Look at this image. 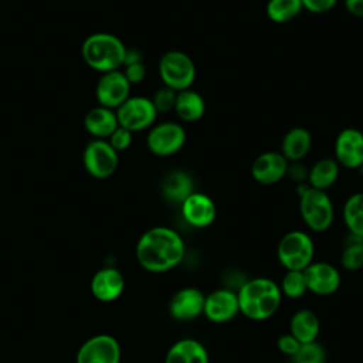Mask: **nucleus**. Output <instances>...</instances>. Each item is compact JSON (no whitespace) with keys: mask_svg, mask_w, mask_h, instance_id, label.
<instances>
[{"mask_svg":"<svg viewBox=\"0 0 363 363\" xmlns=\"http://www.w3.org/2000/svg\"><path fill=\"white\" fill-rule=\"evenodd\" d=\"M345 9L354 17H363V0H345Z\"/></svg>","mask_w":363,"mask_h":363,"instance_id":"36","label":"nucleus"},{"mask_svg":"<svg viewBox=\"0 0 363 363\" xmlns=\"http://www.w3.org/2000/svg\"><path fill=\"white\" fill-rule=\"evenodd\" d=\"M240 312L238 298L230 289L213 291L204 299L203 313L216 323H224L231 320Z\"/></svg>","mask_w":363,"mask_h":363,"instance_id":"16","label":"nucleus"},{"mask_svg":"<svg viewBox=\"0 0 363 363\" xmlns=\"http://www.w3.org/2000/svg\"><path fill=\"white\" fill-rule=\"evenodd\" d=\"M292 362L294 363H323L325 350L315 340L309 343H302L298 352L292 356Z\"/></svg>","mask_w":363,"mask_h":363,"instance_id":"30","label":"nucleus"},{"mask_svg":"<svg viewBox=\"0 0 363 363\" xmlns=\"http://www.w3.org/2000/svg\"><path fill=\"white\" fill-rule=\"evenodd\" d=\"M302 10L301 0H268L265 7L267 17L277 24L294 20Z\"/></svg>","mask_w":363,"mask_h":363,"instance_id":"27","label":"nucleus"},{"mask_svg":"<svg viewBox=\"0 0 363 363\" xmlns=\"http://www.w3.org/2000/svg\"><path fill=\"white\" fill-rule=\"evenodd\" d=\"M135 62H142L140 51L135 50V48H126L123 65H129V64H135Z\"/></svg>","mask_w":363,"mask_h":363,"instance_id":"37","label":"nucleus"},{"mask_svg":"<svg viewBox=\"0 0 363 363\" xmlns=\"http://www.w3.org/2000/svg\"><path fill=\"white\" fill-rule=\"evenodd\" d=\"M343 221L350 234L363 237V191L347 197L343 206Z\"/></svg>","mask_w":363,"mask_h":363,"instance_id":"26","label":"nucleus"},{"mask_svg":"<svg viewBox=\"0 0 363 363\" xmlns=\"http://www.w3.org/2000/svg\"><path fill=\"white\" fill-rule=\"evenodd\" d=\"M311 146H312L311 132L302 126H295L285 133L281 143V153L288 162L296 163L309 153Z\"/></svg>","mask_w":363,"mask_h":363,"instance_id":"20","label":"nucleus"},{"mask_svg":"<svg viewBox=\"0 0 363 363\" xmlns=\"http://www.w3.org/2000/svg\"><path fill=\"white\" fill-rule=\"evenodd\" d=\"M193 191V180L184 170H172L162 182V194L173 204H182Z\"/></svg>","mask_w":363,"mask_h":363,"instance_id":"23","label":"nucleus"},{"mask_svg":"<svg viewBox=\"0 0 363 363\" xmlns=\"http://www.w3.org/2000/svg\"><path fill=\"white\" fill-rule=\"evenodd\" d=\"M277 254L286 271H303L313 259L315 245L309 234L294 230L279 240Z\"/></svg>","mask_w":363,"mask_h":363,"instance_id":"6","label":"nucleus"},{"mask_svg":"<svg viewBox=\"0 0 363 363\" xmlns=\"http://www.w3.org/2000/svg\"><path fill=\"white\" fill-rule=\"evenodd\" d=\"M279 289L281 294L286 295L288 298H301L308 291L303 271H286V274L282 278Z\"/></svg>","mask_w":363,"mask_h":363,"instance_id":"29","label":"nucleus"},{"mask_svg":"<svg viewBox=\"0 0 363 363\" xmlns=\"http://www.w3.org/2000/svg\"><path fill=\"white\" fill-rule=\"evenodd\" d=\"M299 211L312 231H326L333 223V204L325 190L305 186L299 193Z\"/></svg>","mask_w":363,"mask_h":363,"instance_id":"4","label":"nucleus"},{"mask_svg":"<svg viewBox=\"0 0 363 363\" xmlns=\"http://www.w3.org/2000/svg\"><path fill=\"white\" fill-rule=\"evenodd\" d=\"M180 206L183 218L187 224L197 228H204L213 224L217 214L213 199L199 191H193Z\"/></svg>","mask_w":363,"mask_h":363,"instance_id":"15","label":"nucleus"},{"mask_svg":"<svg viewBox=\"0 0 363 363\" xmlns=\"http://www.w3.org/2000/svg\"><path fill=\"white\" fill-rule=\"evenodd\" d=\"M340 262L343 268L349 271H356L363 267V237L349 233L343 244Z\"/></svg>","mask_w":363,"mask_h":363,"instance_id":"28","label":"nucleus"},{"mask_svg":"<svg viewBox=\"0 0 363 363\" xmlns=\"http://www.w3.org/2000/svg\"><path fill=\"white\" fill-rule=\"evenodd\" d=\"M308 291L316 295H330L340 285L339 271L329 262H311L303 269Z\"/></svg>","mask_w":363,"mask_h":363,"instance_id":"14","label":"nucleus"},{"mask_svg":"<svg viewBox=\"0 0 363 363\" xmlns=\"http://www.w3.org/2000/svg\"><path fill=\"white\" fill-rule=\"evenodd\" d=\"M301 347V343L291 335H282L279 339H278V349L284 353V354H288V356H294L298 349Z\"/></svg>","mask_w":363,"mask_h":363,"instance_id":"35","label":"nucleus"},{"mask_svg":"<svg viewBox=\"0 0 363 363\" xmlns=\"http://www.w3.org/2000/svg\"><path fill=\"white\" fill-rule=\"evenodd\" d=\"M159 77L164 86L179 92L189 89L196 79V65L190 55L180 50H170L159 60Z\"/></svg>","mask_w":363,"mask_h":363,"instance_id":"5","label":"nucleus"},{"mask_svg":"<svg viewBox=\"0 0 363 363\" xmlns=\"http://www.w3.org/2000/svg\"><path fill=\"white\" fill-rule=\"evenodd\" d=\"M204 294L197 288H183L177 291L169 303V312L176 320H190L203 313Z\"/></svg>","mask_w":363,"mask_h":363,"instance_id":"18","label":"nucleus"},{"mask_svg":"<svg viewBox=\"0 0 363 363\" xmlns=\"http://www.w3.org/2000/svg\"><path fill=\"white\" fill-rule=\"evenodd\" d=\"M130 86L121 69L101 74L95 86V96L99 106L115 111L130 96Z\"/></svg>","mask_w":363,"mask_h":363,"instance_id":"11","label":"nucleus"},{"mask_svg":"<svg viewBox=\"0 0 363 363\" xmlns=\"http://www.w3.org/2000/svg\"><path fill=\"white\" fill-rule=\"evenodd\" d=\"M123 75L125 78L129 81L130 85L133 84H139L145 79L146 77V67L142 62H135V64H129V65H123Z\"/></svg>","mask_w":363,"mask_h":363,"instance_id":"33","label":"nucleus"},{"mask_svg":"<svg viewBox=\"0 0 363 363\" xmlns=\"http://www.w3.org/2000/svg\"><path fill=\"white\" fill-rule=\"evenodd\" d=\"M240 312L251 320L271 318L281 305V289L269 278H254L242 284L238 294Z\"/></svg>","mask_w":363,"mask_h":363,"instance_id":"2","label":"nucleus"},{"mask_svg":"<svg viewBox=\"0 0 363 363\" xmlns=\"http://www.w3.org/2000/svg\"><path fill=\"white\" fill-rule=\"evenodd\" d=\"M136 259L149 272H166L184 257V241L177 231L157 225L145 231L136 242Z\"/></svg>","mask_w":363,"mask_h":363,"instance_id":"1","label":"nucleus"},{"mask_svg":"<svg viewBox=\"0 0 363 363\" xmlns=\"http://www.w3.org/2000/svg\"><path fill=\"white\" fill-rule=\"evenodd\" d=\"M176 95H177L176 91H173L172 88H167L164 85L160 89H157L155 92L153 98H150L157 113H166V112L173 111L174 102H176Z\"/></svg>","mask_w":363,"mask_h":363,"instance_id":"31","label":"nucleus"},{"mask_svg":"<svg viewBox=\"0 0 363 363\" xmlns=\"http://www.w3.org/2000/svg\"><path fill=\"white\" fill-rule=\"evenodd\" d=\"M125 289V278L122 272L113 267L98 269L91 279V292L101 302H112L118 299Z\"/></svg>","mask_w":363,"mask_h":363,"instance_id":"17","label":"nucleus"},{"mask_svg":"<svg viewBox=\"0 0 363 363\" xmlns=\"http://www.w3.org/2000/svg\"><path fill=\"white\" fill-rule=\"evenodd\" d=\"M319 319L315 312L309 309H301L291 318L289 329L291 335L302 345L313 342L319 335Z\"/></svg>","mask_w":363,"mask_h":363,"instance_id":"24","label":"nucleus"},{"mask_svg":"<svg viewBox=\"0 0 363 363\" xmlns=\"http://www.w3.org/2000/svg\"><path fill=\"white\" fill-rule=\"evenodd\" d=\"M119 126L113 109L95 106L84 116V128L94 139H108Z\"/></svg>","mask_w":363,"mask_h":363,"instance_id":"19","label":"nucleus"},{"mask_svg":"<svg viewBox=\"0 0 363 363\" xmlns=\"http://www.w3.org/2000/svg\"><path fill=\"white\" fill-rule=\"evenodd\" d=\"M339 164L332 157L319 159L308 172L309 186L318 190H328L332 187L339 177Z\"/></svg>","mask_w":363,"mask_h":363,"instance_id":"25","label":"nucleus"},{"mask_svg":"<svg viewBox=\"0 0 363 363\" xmlns=\"http://www.w3.org/2000/svg\"><path fill=\"white\" fill-rule=\"evenodd\" d=\"M301 3L305 10L315 14H320L332 10L336 6L337 0H301Z\"/></svg>","mask_w":363,"mask_h":363,"instance_id":"34","label":"nucleus"},{"mask_svg":"<svg viewBox=\"0 0 363 363\" xmlns=\"http://www.w3.org/2000/svg\"><path fill=\"white\" fill-rule=\"evenodd\" d=\"M335 160L350 170L363 166V132L357 128L342 129L335 140Z\"/></svg>","mask_w":363,"mask_h":363,"instance_id":"12","label":"nucleus"},{"mask_svg":"<svg viewBox=\"0 0 363 363\" xmlns=\"http://www.w3.org/2000/svg\"><path fill=\"white\" fill-rule=\"evenodd\" d=\"M126 45L111 33H94L88 35L81 45L84 62L101 74L123 67Z\"/></svg>","mask_w":363,"mask_h":363,"instance_id":"3","label":"nucleus"},{"mask_svg":"<svg viewBox=\"0 0 363 363\" xmlns=\"http://www.w3.org/2000/svg\"><path fill=\"white\" fill-rule=\"evenodd\" d=\"M186 143V130L177 122H162L149 129L146 146L149 152L159 157L176 155Z\"/></svg>","mask_w":363,"mask_h":363,"instance_id":"9","label":"nucleus"},{"mask_svg":"<svg viewBox=\"0 0 363 363\" xmlns=\"http://www.w3.org/2000/svg\"><path fill=\"white\" fill-rule=\"evenodd\" d=\"M82 163L89 176L104 180L116 172L119 153L106 139H92L84 149Z\"/></svg>","mask_w":363,"mask_h":363,"instance_id":"8","label":"nucleus"},{"mask_svg":"<svg viewBox=\"0 0 363 363\" xmlns=\"http://www.w3.org/2000/svg\"><path fill=\"white\" fill-rule=\"evenodd\" d=\"M75 363H121L119 342L106 333L95 335L79 346Z\"/></svg>","mask_w":363,"mask_h":363,"instance_id":"10","label":"nucleus"},{"mask_svg":"<svg viewBox=\"0 0 363 363\" xmlns=\"http://www.w3.org/2000/svg\"><path fill=\"white\" fill-rule=\"evenodd\" d=\"M119 126L132 133L150 129L157 118V111L150 98L136 95L129 96L121 106L115 109Z\"/></svg>","mask_w":363,"mask_h":363,"instance_id":"7","label":"nucleus"},{"mask_svg":"<svg viewBox=\"0 0 363 363\" xmlns=\"http://www.w3.org/2000/svg\"><path fill=\"white\" fill-rule=\"evenodd\" d=\"M173 111L176 112L180 121L193 123L203 118L206 111V104L203 96L199 92L189 88L177 92Z\"/></svg>","mask_w":363,"mask_h":363,"instance_id":"22","label":"nucleus"},{"mask_svg":"<svg viewBox=\"0 0 363 363\" xmlns=\"http://www.w3.org/2000/svg\"><path fill=\"white\" fill-rule=\"evenodd\" d=\"M132 139H133V133L130 130H128L122 126H118L106 140L119 153V152L126 150L130 146Z\"/></svg>","mask_w":363,"mask_h":363,"instance_id":"32","label":"nucleus"},{"mask_svg":"<svg viewBox=\"0 0 363 363\" xmlns=\"http://www.w3.org/2000/svg\"><path fill=\"white\" fill-rule=\"evenodd\" d=\"M164 363H208V353L199 340L182 339L169 349Z\"/></svg>","mask_w":363,"mask_h":363,"instance_id":"21","label":"nucleus"},{"mask_svg":"<svg viewBox=\"0 0 363 363\" xmlns=\"http://www.w3.org/2000/svg\"><path fill=\"white\" fill-rule=\"evenodd\" d=\"M289 162L278 150L259 153L251 164V176L259 184H275L288 174Z\"/></svg>","mask_w":363,"mask_h":363,"instance_id":"13","label":"nucleus"}]
</instances>
